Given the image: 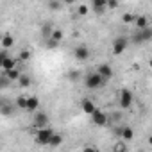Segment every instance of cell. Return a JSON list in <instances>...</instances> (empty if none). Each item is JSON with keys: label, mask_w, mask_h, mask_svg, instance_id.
<instances>
[{"label": "cell", "mask_w": 152, "mask_h": 152, "mask_svg": "<svg viewBox=\"0 0 152 152\" xmlns=\"http://www.w3.org/2000/svg\"><path fill=\"white\" fill-rule=\"evenodd\" d=\"M104 79L100 77V73L99 72H91V73H88L86 75V79H84V86L88 88V90H99V88H102L104 86Z\"/></svg>", "instance_id": "1"}, {"label": "cell", "mask_w": 152, "mask_h": 152, "mask_svg": "<svg viewBox=\"0 0 152 152\" xmlns=\"http://www.w3.org/2000/svg\"><path fill=\"white\" fill-rule=\"evenodd\" d=\"M131 41L134 45H141V43L152 41V27H147L143 31H134V34L131 36Z\"/></svg>", "instance_id": "2"}, {"label": "cell", "mask_w": 152, "mask_h": 152, "mask_svg": "<svg viewBox=\"0 0 152 152\" xmlns=\"http://www.w3.org/2000/svg\"><path fill=\"white\" fill-rule=\"evenodd\" d=\"M56 132L50 129V127H45V129H39L36 132V143L38 145H50V140Z\"/></svg>", "instance_id": "3"}, {"label": "cell", "mask_w": 152, "mask_h": 152, "mask_svg": "<svg viewBox=\"0 0 152 152\" xmlns=\"http://www.w3.org/2000/svg\"><path fill=\"white\" fill-rule=\"evenodd\" d=\"M127 47H129V38H127V36H118V38H115V41H113V54H115V56H120V54L125 52Z\"/></svg>", "instance_id": "4"}, {"label": "cell", "mask_w": 152, "mask_h": 152, "mask_svg": "<svg viewBox=\"0 0 152 152\" xmlns=\"http://www.w3.org/2000/svg\"><path fill=\"white\" fill-rule=\"evenodd\" d=\"M118 100H120V107L122 109H129L132 106V91L129 90H120V95H118Z\"/></svg>", "instance_id": "5"}, {"label": "cell", "mask_w": 152, "mask_h": 152, "mask_svg": "<svg viewBox=\"0 0 152 152\" xmlns=\"http://www.w3.org/2000/svg\"><path fill=\"white\" fill-rule=\"evenodd\" d=\"M91 120H93V124H95V125L104 127V125H107V124H109V115H107V113H104L102 109H97V111L91 115Z\"/></svg>", "instance_id": "6"}, {"label": "cell", "mask_w": 152, "mask_h": 152, "mask_svg": "<svg viewBox=\"0 0 152 152\" xmlns=\"http://www.w3.org/2000/svg\"><path fill=\"white\" fill-rule=\"evenodd\" d=\"M73 57L77 59V61H86L90 57V48L86 45H77L73 50Z\"/></svg>", "instance_id": "7"}, {"label": "cell", "mask_w": 152, "mask_h": 152, "mask_svg": "<svg viewBox=\"0 0 152 152\" xmlns=\"http://www.w3.org/2000/svg\"><path fill=\"white\" fill-rule=\"evenodd\" d=\"M97 72L100 73V77L104 79V81H107V79H111L113 75H115V70H113V66L111 64H107V63H102V64H99V68H97Z\"/></svg>", "instance_id": "8"}, {"label": "cell", "mask_w": 152, "mask_h": 152, "mask_svg": "<svg viewBox=\"0 0 152 152\" xmlns=\"http://www.w3.org/2000/svg\"><path fill=\"white\" fill-rule=\"evenodd\" d=\"M32 124H34V127H38V131H39V129H45V127L48 125V116H47L45 113H36Z\"/></svg>", "instance_id": "9"}, {"label": "cell", "mask_w": 152, "mask_h": 152, "mask_svg": "<svg viewBox=\"0 0 152 152\" xmlns=\"http://www.w3.org/2000/svg\"><path fill=\"white\" fill-rule=\"evenodd\" d=\"M0 68H2V72H9V70H15L16 68V59L15 57H4L2 61H0Z\"/></svg>", "instance_id": "10"}, {"label": "cell", "mask_w": 152, "mask_h": 152, "mask_svg": "<svg viewBox=\"0 0 152 152\" xmlns=\"http://www.w3.org/2000/svg\"><path fill=\"white\" fill-rule=\"evenodd\" d=\"M81 109H83V111H84L86 115H90V116H91V115H93V113L97 111L95 104H93V102H91L90 99H83V100H81Z\"/></svg>", "instance_id": "11"}, {"label": "cell", "mask_w": 152, "mask_h": 152, "mask_svg": "<svg viewBox=\"0 0 152 152\" xmlns=\"http://www.w3.org/2000/svg\"><path fill=\"white\" fill-rule=\"evenodd\" d=\"M91 7H93V11L97 15H104V11L107 9V0H93Z\"/></svg>", "instance_id": "12"}, {"label": "cell", "mask_w": 152, "mask_h": 152, "mask_svg": "<svg viewBox=\"0 0 152 152\" xmlns=\"http://www.w3.org/2000/svg\"><path fill=\"white\" fill-rule=\"evenodd\" d=\"M136 31H143V29H147V27H150L148 25V18L145 16V15H138V18H136Z\"/></svg>", "instance_id": "13"}, {"label": "cell", "mask_w": 152, "mask_h": 152, "mask_svg": "<svg viewBox=\"0 0 152 152\" xmlns=\"http://www.w3.org/2000/svg\"><path fill=\"white\" fill-rule=\"evenodd\" d=\"M120 138H122V141H131L132 138H134V129L132 127H122V134H120Z\"/></svg>", "instance_id": "14"}, {"label": "cell", "mask_w": 152, "mask_h": 152, "mask_svg": "<svg viewBox=\"0 0 152 152\" xmlns=\"http://www.w3.org/2000/svg\"><path fill=\"white\" fill-rule=\"evenodd\" d=\"M38 107H39V99L38 97H29V100H27V111L34 113V111H38Z\"/></svg>", "instance_id": "15"}, {"label": "cell", "mask_w": 152, "mask_h": 152, "mask_svg": "<svg viewBox=\"0 0 152 152\" xmlns=\"http://www.w3.org/2000/svg\"><path fill=\"white\" fill-rule=\"evenodd\" d=\"M13 45H15V36H11V34H4V36H2V48L7 50V48H11Z\"/></svg>", "instance_id": "16"}, {"label": "cell", "mask_w": 152, "mask_h": 152, "mask_svg": "<svg viewBox=\"0 0 152 152\" xmlns=\"http://www.w3.org/2000/svg\"><path fill=\"white\" fill-rule=\"evenodd\" d=\"M2 73H6L7 77L15 83V81H20V77H22V73H20V70L18 68H15V70H9V72H2Z\"/></svg>", "instance_id": "17"}, {"label": "cell", "mask_w": 152, "mask_h": 152, "mask_svg": "<svg viewBox=\"0 0 152 152\" xmlns=\"http://www.w3.org/2000/svg\"><path fill=\"white\" fill-rule=\"evenodd\" d=\"M52 32H54V29H52V23H45V25L41 27V36H43L45 39H50Z\"/></svg>", "instance_id": "18"}, {"label": "cell", "mask_w": 152, "mask_h": 152, "mask_svg": "<svg viewBox=\"0 0 152 152\" xmlns=\"http://www.w3.org/2000/svg\"><path fill=\"white\" fill-rule=\"evenodd\" d=\"M136 18H138V15H134V13H125V15L122 16V22H124V23H136Z\"/></svg>", "instance_id": "19"}, {"label": "cell", "mask_w": 152, "mask_h": 152, "mask_svg": "<svg viewBox=\"0 0 152 152\" xmlns=\"http://www.w3.org/2000/svg\"><path fill=\"white\" fill-rule=\"evenodd\" d=\"M31 83H32V79L29 77V75H25V73H22V77H20V81H18V84H20L22 88H29V86H31Z\"/></svg>", "instance_id": "20"}, {"label": "cell", "mask_w": 152, "mask_h": 152, "mask_svg": "<svg viewBox=\"0 0 152 152\" xmlns=\"http://www.w3.org/2000/svg\"><path fill=\"white\" fill-rule=\"evenodd\" d=\"M50 39H52V41H56V43H61V41H63V31H61V29H54V32H52Z\"/></svg>", "instance_id": "21"}, {"label": "cell", "mask_w": 152, "mask_h": 152, "mask_svg": "<svg viewBox=\"0 0 152 152\" xmlns=\"http://www.w3.org/2000/svg\"><path fill=\"white\" fill-rule=\"evenodd\" d=\"M27 100H29V97L20 95V97H16V106H18L20 109H25V111H27Z\"/></svg>", "instance_id": "22"}, {"label": "cell", "mask_w": 152, "mask_h": 152, "mask_svg": "<svg viewBox=\"0 0 152 152\" xmlns=\"http://www.w3.org/2000/svg\"><path fill=\"white\" fill-rule=\"evenodd\" d=\"M61 143H63V134L56 132V134L52 136V140H50V147H59Z\"/></svg>", "instance_id": "23"}, {"label": "cell", "mask_w": 152, "mask_h": 152, "mask_svg": "<svg viewBox=\"0 0 152 152\" xmlns=\"http://www.w3.org/2000/svg\"><path fill=\"white\" fill-rule=\"evenodd\" d=\"M9 83H13V81L7 77L6 73H2V75H0V88H7V86H9Z\"/></svg>", "instance_id": "24"}, {"label": "cell", "mask_w": 152, "mask_h": 152, "mask_svg": "<svg viewBox=\"0 0 152 152\" xmlns=\"http://www.w3.org/2000/svg\"><path fill=\"white\" fill-rule=\"evenodd\" d=\"M31 57H32L31 50H22V52L18 54V59H20V61H29Z\"/></svg>", "instance_id": "25"}, {"label": "cell", "mask_w": 152, "mask_h": 152, "mask_svg": "<svg viewBox=\"0 0 152 152\" xmlns=\"http://www.w3.org/2000/svg\"><path fill=\"white\" fill-rule=\"evenodd\" d=\"M61 7H63L61 2H56V0H50V2H48V9H52V11H59Z\"/></svg>", "instance_id": "26"}, {"label": "cell", "mask_w": 152, "mask_h": 152, "mask_svg": "<svg viewBox=\"0 0 152 152\" xmlns=\"http://www.w3.org/2000/svg\"><path fill=\"white\" fill-rule=\"evenodd\" d=\"M79 75H81L79 70H72V72L68 73V79H70V81H77V79H79Z\"/></svg>", "instance_id": "27"}, {"label": "cell", "mask_w": 152, "mask_h": 152, "mask_svg": "<svg viewBox=\"0 0 152 152\" xmlns=\"http://www.w3.org/2000/svg\"><path fill=\"white\" fill-rule=\"evenodd\" d=\"M13 111H15V107H11V106H7V104H4V106H2V115L9 116V115H11Z\"/></svg>", "instance_id": "28"}, {"label": "cell", "mask_w": 152, "mask_h": 152, "mask_svg": "<svg viewBox=\"0 0 152 152\" xmlns=\"http://www.w3.org/2000/svg\"><path fill=\"white\" fill-rule=\"evenodd\" d=\"M115 152H125V143L124 141L115 143Z\"/></svg>", "instance_id": "29"}, {"label": "cell", "mask_w": 152, "mask_h": 152, "mask_svg": "<svg viewBox=\"0 0 152 152\" xmlns=\"http://www.w3.org/2000/svg\"><path fill=\"white\" fill-rule=\"evenodd\" d=\"M88 11H90V7H88L86 4H81V6H79V9H77V13H79V15H88Z\"/></svg>", "instance_id": "30"}, {"label": "cell", "mask_w": 152, "mask_h": 152, "mask_svg": "<svg viewBox=\"0 0 152 152\" xmlns=\"http://www.w3.org/2000/svg\"><path fill=\"white\" fill-rule=\"evenodd\" d=\"M118 6H120V4L116 2V0H107V7H109V9H116Z\"/></svg>", "instance_id": "31"}, {"label": "cell", "mask_w": 152, "mask_h": 152, "mask_svg": "<svg viewBox=\"0 0 152 152\" xmlns=\"http://www.w3.org/2000/svg\"><path fill=\"white\" fill-rule=\"evenodd\" d=\"M57 45H59V43H56V41H52V39H47V47H48V48H57Z\"/></svg>", "instance_id": "32"}, {"label": "cell", "mask_w": 152, "mask_h": 152, "mask_svg": "<svg viewBox=\"0 0 152 152\" xmlns=\"http://www.w3.org/2000/svg\"><path fill=\"white\" fill-rule=\"evenodd\" d=\"M109 120H111L113 124H115V122H118V120H120V113H113V115L109 116Z\"/></svg>", "instance_id": "33"}, {"label": "cell", "mask_w": 152, "mask_h": 152, "mask_svg": "<svg viewBox=\"0 0 152 152\" xmlns=\"http://www.w3.org/2000/svg\"><path fill=\"white\" fill-rule=\"evenodd\" d=\"M83 152H99V150H97L95 147H84V148H83Z\"/></svg>", "instance_id": "34"}, {"label": "cell", "mask_w": 152, "mask_h": 152, "mask_svg": "<svg viewBox=\"0 0 152 152\" xmlns=\"http://www.w3.org/2000/svg\"><path fill=\"white\" fill-rule=\"evenodd\" d=\"M148 145H150V147H152V134H150V136H148Z\"/></svg>", "instance_id": "35"}, {"label": "cell", "mask_w": 152, "mask_h": 152, "mask_svg": "<svg viewBox=\"0 0 152 152\" xmlns=\"http://www.w3.org/2000/svg\"><path fill=\"white\" fill-rule=\"evenodd\" d=\"M148 64H150V68H152V57H150V61H148Z\"/></svg>", "instance_id": "36"}]
</instances>
